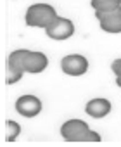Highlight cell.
<instances>
[{
  "mask_svg": "<svg viewBox=\"0 0 121 147\" xmlns=\"http://www.w3.org/2000/svg\"><path fill=\"white\" fill-rule=\"evenodd\" d=\"M116 85L121 88V76H116Z\"/></svg>",
  "mask_w": 121,
  "mask_h": 147,
  "instance_id": "5bb4252c",
  "label": "cell"
},
{
  "mask_svg": "<svg viewBox=\"0 0 121 147\" xmlns=\"http://www.w3.org/2000/svg\"><path fill=\"white\" fill-rule=\"evenodd\" d=\"M61 137L66 142H100V135L90 130L88 123L83 119H68L61 126Z\"/></svg>",
  "mask_w": 121,
  "mask_h": 147,
  "instance_id": "6da1fadb",
  "label": "cell"
},
{
  "mask_svg": "<svg viewBox=\"0 0 121 147\" xmlns=\"http://www.w3.org/2000/svg\"><path fill=\"white\" fill-rule=\"evenodd\" d=\"M45 33L52 40H59V42L61 40H68V38H71L75 35V24L68 18H57L55 23L45 30Z\"/></svg>",
  "mask_w": 121,
  "mask_h": 147,
  "instance_id": "277c9868",
  "label": "cell"
},
{
  "mask_svg": "<svg viewBox=\"0 0 121 147\" xmlns=\"http://www.w3.org/2000/svg\"><path fill=\"white\" fill-rule=\"evenodd\" d=\"M16 111L24 118H35L42 113V100L36 95H21L16 104Z\"/></svg>",
  "mask_w": 121,
  "mask_h": 147,
  "instance_id": "5b68a950",
  "label": "cell"
},
{
  "mask_svg": "<svg viewBox=\"0 0 121 147\" xmlns=\"http://www.w3.org/2000/svg\"><path fill=\"white\" fill-rule=\"evenodd\" d=\"M112 106L107 99L104 97H95V99H90L85 106V113L90 116V118H95V119H100V118H106L109 113H111Z\"/></svg>",
  "mask_w": 121,
  "mask_h": 147,
  "instance_id": "ba28073f",
  "label": "cell"
},
{
  "mask_svg": "<svg viewBox=\"0 0 121 147\" xmlns=\"http://www.w3.org/2000/svg\"><path fill=\"white\" fill-rule=\"evenodd\" d=\"M28 49H17L14 52L9 54L7 57V69H16L24 73V55H26Z\"/></svg>",
  "mask_w": 121,
  "mask_h": 147,
  "instance_id": "9c48e42d",
  "label": "cell"
},
{
  "mask_svg": "<svg viewBox=\"0 0 121 147\" xmlns=\"http://www.w3.org/2000/svg\"><path fill=\"white\" fill-rule=\"evenodd\" d=\"M5 126H7V135H5V140H7V142H14V140L19 137V133H21V126H19L14 119H9V121L5 123Z\"/></svg>",
  "mask_w": 121,
  "mask_h": 147,
  "instance_id": "8fae6325",
  "label": "cell"
},
{
  "mask_svg": "<svg viewBox=\"0 0 121 147\" xmlns=\"http://www.w3.org/2000/svg\"><path fill=\"white\" fill-rule=\"evenodd\" d=\"M92 7L95 12H111L121 7V0H92Z\"/></svg>",
  "mask_w": 121,
  "mask_h": 147,
  "instance_id": "30bf717a",
  "label": "cell"
},
{
  "mask_svg": "<svg viewBox=\"0 0 121 147\" xmlns=\"http://www.w3.org/2000/svg\"><path fill=\"white\" fill-rule=\"evenodd\" d=\"M57 11L48 5V4H43V2H38V4H33L28 7L26 14H24V23L31 28H43L47 30L48 26H52L57 19Z\"/></svg>",
  "mask_w": 121,
  "mask_h": 147,
  "instance_id": "7a4b0ae2",
  "label": "cell"
},
{
  "mask_svg": "<svg viewBox=\"0 0 121 147\" xmlns=\"http://www.w3.org/2000/svg\"><path fill=\"white\" fill-rule=\"evenodd\" d=\"M23 75H24V73H21V71H16V69H7V78H5L7 85H14V83L21 82V80H23Z\"/></svg>",
  "mask_w": 121,
  "mask_h": 147,
  "instance_id": "7c38bea8",
  "label": "cell"
},
{
  "mask_svg": "<svg viewBox=\"0 0 121 147\" xmlns=\"http://www.w3.org/2000/svg\"><path fill=\"white\" fill-rule=\"evenodd\" d=\"M48 66V57L43 52H33L28 50L24 55V73H31V75H38V73L45 71Z\"/></svg>",
  "mask_w": 121,
  "mask_h": 147,
  "instance_id": "52a82bcc",
  "label": "cell"
},
{
  "mask_svg": "<svg viewBox=\"0 0 121 147\" xmlns=\"http://www.w3.org/2000/svg\"><path fill=\"white\" fill-rule=\"evenodd\" d=\"M100 30L106 33H121V7L111 12H95Z\"/></svg>",
  "mask_w": 121,
  "mask_h": 147,
  "instance_id": "8992f818",
  "label": "cell"
},
{
  "mask_svg": "<svg viewBox=\"0 0 121 147\" xmlns=\"http://www.w3.org/2000/svg\"><path fill=\"white\" fill-rule=\"evenodd\" d=\"M111 71L114 73L116 76H121V59L112 61V64H111Z\"/></svg>",
  "mask_w": 121,
  "mask_h": 147,
  "instance_id": "4fadbf2b",
  "label": "cell"
},
{
  "mask_svg": "<svg viewBox=\"0 0 121 147\" xmlns=\"http://www.w3.org/2000/svg\"><path fill=\"white\" fill-rule=\"evenodd\" d=\"M61 69L68 76H83L88 71V59L81 54H69L61 61Z\"/></svg>",
  "mask_w": 121,
  "mask_h": 147,
  "instance_id": "3957f363",
  "label": "cell"
}]
</instances>
